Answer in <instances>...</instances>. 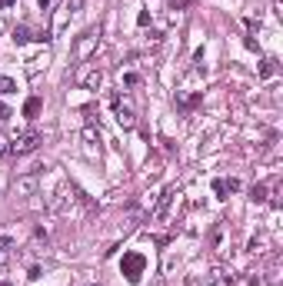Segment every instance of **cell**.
<instances>
[{
    "mask_svg": "<svg viewBox=\"0 0 283 286\" xmlns=\"http://www.w3.org/2000/svg\"><path fill=\"white\" fill-rule=\"evenodd\" d=\"M40 147V133L37 130H23V133L10 136L7 140V153L10 156H27V153H34Z\"/></svg>",
    "mask_w": 283,
    "mask_h": 286,
    "instance_id": "cell-1",
    "label": "cell"
},
{
    "mask_svg": "<svg viewBox=\"0 0 283 286\" xmlns=\"http://www.w3.org/2000/svg\"><path fill=\"white\" fill-rule=\"evenodd\" d=\"M74 83H77V87H83V90H100V83H103V74L97 70V63H77Z\"/></svg>",
    "mask_w": 283,
    "mask_h": 286,
    "instance_id": "cell-2",
    "label": "cell"
},
{
    "mask_svg": "<svg viewBox=\"0 0 283 286\" xmlns=\"http://www.w3.org/2000/svg\"><path fill=\"white\" fill-rule=\"evenodd\" d=\"M120 269H123V276H127L130 283H137V280L143 276V269H147V256H143V253H137V249H127V253H123Z\"/></svg>",
    "mask_w": 283,
    "mask_h": 286,
    "instance_id": "cell-3",
    "label": "cell"
},
{
    "mask_svg": "<svg viewBox=\"0 0 283 286\" xmlns=\"http://www.w3.org/2000/svg\"><path fill=\"white\" fill-rule=\"evenodd\" d=\"M97 43H100V27H90V30H83L80 40H77V60L80 63H87L90 54L97 50Z\"/></svg>",
    "mask_w": 283,
    "mask_h": 286,
    "instance_id": "cell-4",
    "label": "cell"
},
{
    "mask_svg": "<svg viewBox=\"0 0 283 286\" xmlns=\"http://www.w3.org/2000/svg\"><path fill=\"white\" fill-rule=\"evenodd\" d=\"M110 103H113V114H117V123H120L123 130H133V127H137V114H133V107L120 94L110 96Z\"/></svg>",
    "mask_w": 283,
    "mask_h": 286,
    "instance_id": "cell-5",
    "label": "cell"
},
{
    "mask_svg": "<svg viewBox=\"0 0 283 286\" xmlns=\"http://www.w3.org/2000/svg\"><path fill=\"white\" fill-rule=\"evenodd\" d=\"M37 187H40V176H37V173H23V176L14 180V193H17V196H34Z\"/></svg>",
    "mask_w": 283,
    "mask_h": 286,
    "instance_id": "cell-6",
    "label": "cell"
},
{
    "mask_svg": "<svg viewBox=\"0 0 283 286\" xmlns=\"http://www.w3.org/2000/svg\"><path fill=\"white\" fill-rule=\"evenodd\" d=\"M80 7H83V0H67V3L60 7V14H57V17H54V34H60V30L67 27V20L74 17V14H77V10H80Z\"/></svg>",
    "mask_w": 283,
    "mask_h": 286,
    "instance_id": "cell-7",
    "label": "cell"
},
{
    "mask_svg": "<svg viewBox=\"0 0 283 286\" xmlns=\"http://www.w3.org/2000/svg\"><path fill=\"white\" fill-rule=\"evenodd\" d=\"M213 286H237V276H233V269L217 267V269H213Z\"/></svg>",
    "mask_w": 283,
    "mask_h": 286,
    "instance_id": "cell-8",
    "label": "cell"
},
{
    "mask_svg": "<svg viewBox=\"0 0 283 286\" xmlns=\"http://www.w3.org/2000/svg\"><path fill=\"white\" fill-rule=\"evenodd\" d=\"M10 37H14V43H30L34 34H30V27H27V23H17V27L10 30Z\"/></svg>",
    "mask_w": 283,
    "mask_h": 286,
    "instance_id": "cell-9",
    "label": "cell"
},
{
    "mask_svg": "<svg viewBox=\"0 0 283 286\" xmlns=\"http://www.w3.org/2000/svg\"><path fill=\"white\" fill-rule=\"evenodd\" d=\"M177 103H180L183 110H190V107L200 103V94H183V90H177Z\"/></svg>",
    "mask_w": 283,
    "mask_h": 286,
    "instance_id": "cell-10",
    "label": "cell"
},
{
    "mask_svg": "<svg viewBox=\"0 0 283 286\" xmlns=\"http://www.w3.org/2000/svg\"><path fill=\"white\" fill-rule=\"evenodd\" d=\"M40 107H43V103H40V96H30V100L23 103V116H27V120H34V116L40 114Z\"/></svg>",
    "mask_w": 283,
    "mask_h": 286,
    "instance_id": "cell-11",
    "label": "cell"
},
{
    "mask_svg": "<svg viewBox=\"0 0 283 286\" xmlns=\"http://www.w3.org/2000/svg\"><path fill=\"white\" fill-rule=\"evenodd\" d=\"M83 143H87V147H100V130H94V127H83Z\"/></svg>",
    "mask_w": 283,
    "mask_h": 286,
    "instance_id": "cell-12",
    "label": "cell"
},
{
    "mask_svg": "<svg viewBox=\"0 0 283 286\" xmlns=\"http://www.w3.org/2000/svg\"><path fill=\"white\" fill-rule=\"evenodd\" d=\"M266 183H253V187H250V200H253V203H263L266 200Z\"/></svg>",
    "mask_w": 283,
    "mask_h": 286,
    "instance_id": "cell-13",
    "label": "cell"
},
{
    "mask_svg": "<svg viewBox=\"0 0 283 286\" xmlns=\"http://www.w3.org/2000/svg\"><path fill=\"white\" fill-rule=\"evenodd\" d=\"M273 74H277V60H273V57H263V63H260V76L270 80Z\"/></svg>",
    "mask_w": 283,
    "mask_h": 286,
    "instance_id": "cell-14",
    "label": "cell"
},
{
    "mask_svg": "<svg viewBox=\"0 0 283 286\" xmlns=\"http://www.w3.org/2000/svg\"><path fill=\"white\" fill-rule=\"evenodd\" d=\"M7 94H17V80H10V76H0V96Z\"/></svg>",
    "mask_w": 283,
    "mask_h": 286,
    "instance_id": "cell-15",
    "label": "cell"
},
{
    "mask_svg": "<svg viewBox=\"0 0 283 286\" xmlns=\"http://www.w3.org/2000/svg\"><path fill=\"white\" fill-rule=\"evenodd\" d=\"M250 253H257V256L266 253V240H263V236H253V240H250Z\"/></svg>",
    "mask_w": 283,
    "mask_h": 286,
    "instance_id": "cell-16",
    "label": "cell"
},
{
    "mask_svg": "<svg viewBox=\"0 0 283 286\" xmlns=\"http://www.w3.org/2000/svg\"><path fill=\"white\" fill-rule=\"evenodd\" d=\"M10 249H14V240H10V236H0V260H7Z\"/></svg>",
    "mask_w": 283,
    "mask_h": 286,
    "instance_id": "cell-17",
    "label": "cell"
},
{
    "mask_svg": "<svg viewBox=\"0 0 283 286\" xmlns=\"http://www.w3.org/2000/svg\"><path fill=\"white\" fill-rule=\"evenodd\" d=\"M213 193H217L220 200H226V183L223 180H213Z\"/></svg>",
    "mask_w": 283,
    "mask_h": 286,
    "instance_id": "cell-18",
    "label": "cell"
},
{
    "mask_svg": "<svg viewBox=\"0 0 283 286\" xmlns=\"http://www.w3.org/2000/svg\"><path fill=\"white\" fill-rule=\"evenodd\" d=\"M190 3H193V0H170V10H173V14H177V10H187Z\"/></svg>",
    "mask_w": 283,
    "mask_h": 286,
    "instance_id": "cell-19",
    "label": "cell"
},
{
    "mask_svg": "<svg viewBox=\"0 0 283 286\" xmlns=\"http://www.w3.org/2000/svg\"><path fill=\"white\" fill-rule=\"evenodd\" d=\"M147 47H153V50H157V47H160V34H157V30H153L150 37H147Z\"/></svg>",
    "mask_w": 283,
    "mask_h": 286,
    "instance_id": "cell-20",
    "label": "cell"
},
{
    "mask_svg": "<svg viewBox=\"0 0 283 286\" xmlns=\"http://www.w3.org/2000/svg\"><path fill=\"white\" fill-rule=\"evenodd\" d=\"M226 183V193H233V190H240V180H233V176H230V180H223Z\"/></svg>",
    "mask_w": 283,
    "mask_h": 286,
    "instance_id": "cell-21",
    "label": "cell"
},
{
    "mask_svg": "<svg viewBox=\"0 0 283 286\" xmlns=\"http://www.w3.org/2000/svg\"><path fill=\"white\" fill-rule=\"evenodd\" d=\"M123 83H127V87H137V83H140V76H137V74H127V76H123Z\"/></svg>",
    "mask_w": 283,
    "mask_h": 286,
    "instance_id": "cell-22",
    "label": "cell"
},
{
    "mask_svg": "<svg viewBox=\"0 0 283 286\" xmlns=\"http://www.w3.org/2000/svg\"><path fill=\"white\" fill-rule=\"evenodd\" d=\"M3 153H7V136L0 133V156H3Z\"/></svg>",
    "mask_w": 283,
    "mask_h": 286,
    "instance_id": "cell-23",
    "label": "cell"
},
{
    "mask_svg": "<svg viewBox=\"0 0 283 286\" xmlns=\"http://www.w3.org/2000/svg\"><path fill=\"white\" fill-rule=\"evenodd\" d=\"M14 3H17V0H0V10H3V7H14Z\"/></svg>",
    "mask_w": 283,
    "mask_h": 286,
    "instance_id": "cell-24",
    "label": "cell"
},
{
    "mask_svg": "<svg viewBox=\"0 0 283 286\" xmlns=\"http://www.w3.org/2000/svg\"><path fill=\"white\" fill-rule=\"evenodd\" d=\"M0 116H3V120H7V116H10V110H7V107H3V103H0Z\"/></svg>",
    "mask_w": 283,
    "mask_h": 286,
    "instance_id": "cell-25",
    "label": "cell"
},
{
    "mask_svg": "<svg viewBox=\"0 0 283 286\" xmlns=\"http://www.w3.org/2000/svg\"><path fill=\"white\" fill-rule=\"evenodd\" d=\"M37 3H40V10H43V7H47V3H50V0H37Z\"/></svg>",
    "mask_w": 283,
    "mask_h": 286,
    "instance_id": "cell-26",
    "label": "cell"
},
{
    "mask_svg": "<svg viewBox=\"0 0 283 286\" xmlns=\"http://www.w3.org/2000/svg\"><path fill=\"white\" fill-rule=\"evenodd\" d=\"M0 286H7V283H3V280H0Z\"/></svg>",
    "mask_w": 283,
    "mask_h": 286,
    "instance_id": "cell-27",
    "label": "cell"
},
{
    "mask_svg": "<svg viewBox=\"0 0 283 286\" xmlns=\"http://www.w3.org/2000/svg\"><path fill=\"white\" fill-rule=\"evenodd\" d=\"M90 286H94V283H90Z\"/></svg>",
    "mask_w": 283,
    "mask_h": 286,
    "instance_id": "cell-28",
    "label": "cell"
}]
</instances>
